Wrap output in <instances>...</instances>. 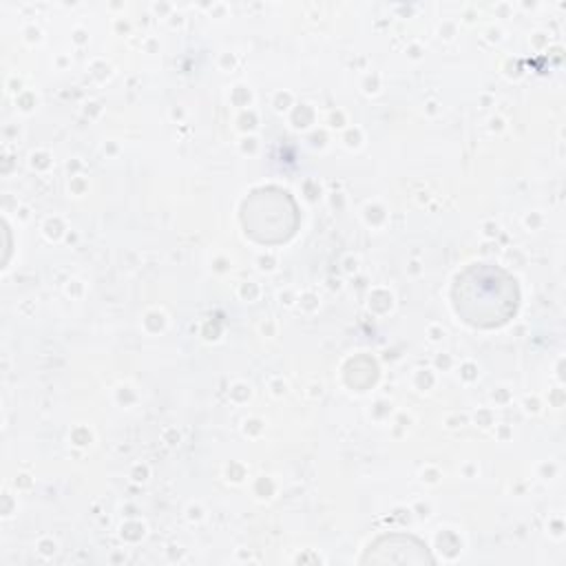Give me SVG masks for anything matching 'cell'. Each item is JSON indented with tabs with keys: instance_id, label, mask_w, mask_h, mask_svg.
<instances>
[{
	"instance_id": "cell-1",
	"label": "cell",
	"mask_w": 566,
	"mask_h": 566,
	"mask_svg": "<svg viewBox=\"0 0 566 566\" xmlns=\"http://www.w3.org/2000/svg\"><path fill=\"white\" fill-rule=\"evenodd\" d=\"M515 279L504 270L475 263L455 276L453 305L464 323L473 327H497L517 310Z\"/></svg>"
},
{
	"instance_id": "cell-2",
	"label": "cell",
	"mask_w": 566,
	"mask_h": 566,
	"mask_svg": "<svg viewBox=\"0 0 566 566\" xmlns=\"http://www.w3.org/2000/svg\"><path fill=\"white\" fill-rule=\"evenodd\" d=\"M363 564H433L427 544L413 535L391 533L369 544Z\"/></svg>"
}]
</instances>
